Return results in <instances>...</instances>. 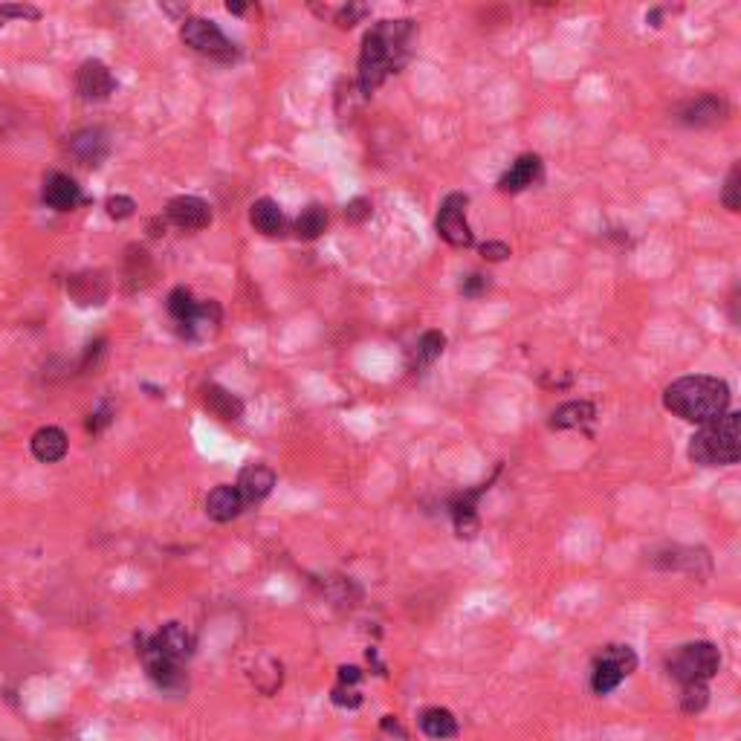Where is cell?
<instances>
[{"instance_id": "obj_1", "label": "cell", "mask_w": 741, "mask_h": 741, "mask_svg": "<svg viewBox=\"0 0 741 741\" xmlns=\"http://www.w3.org/2000/svg\"><path fill=\"white\" fill-rule=\"evenodd\" d=\"M417 35V24L403 21H380L362 38V53H359V90L371 96L380 84L406 67L412 58V44Z\"/></svg>"}, {"instance_id": "obj_2", "label": "cell", "mask_w": 741, "mask_h": 741, "mask_svg": "<svg viewBox=\"0 0 741 741\" xmlns=\"http://www.w3.org/2000/svg\"><path fill=\"white\" fill-rule=\"evenodd\" d=\"M663 406L666 412H672L687 423L707 426L718 417H724L730 409V385L707 374L681 377L663 391Z\"/></svg>"}, {"instance_id": "obj_3", "label": "cell", "mask_w": 741, "mask_h": 741, "mask_svg": "<svg viewBox=\"0 0 741 741\" xmlns=\"http://www.w3.org/2000/svg\"><path fill=\"white\" fill-rule=\"evenodd\" d=\"M741 414L727 412L689 440V461L698 467H733L741 458Z\"/></svg>"}, {"instance_id": "obj_4", "label": "cell", "mask_w": 741, "mask_h": 741, "mask_svg": "<svg viewBox=\"0 0 741 741\" xmlns=\"http://www.w3.org/2000/svg\"><path fill=\"white\" fill-rule=\"evenodd\" d=\"M669 675L684 687V684H707L721 669V655L713 643H687L681 646L672 658L666 660Z\"/></svg>"}, {"instance_id": "obj_5", "label": "cell", "mask_w": 741, "mask_h": 741, "mask_svg": "<svg viewBox=\"0 0 741 741\" xmlns=\"http://www.w3.org/2000/svg\"><path fill=\"white\" fill-rule=\"evenodd\" d=\"M634 669H637V655H634L632 646H623V643L605 646L603 652L594 658V666H591V689H594V695L614 692L632 675Z\"/></svg>"}, {"instance_id": "obj_6", "label": "cell", "mask_w": 741, "mask_h": 741, "mask_svg": "<svg viewBox=\"0 0 741 741\" xmlns=\"http://www.w3.org/2000/svg\"><path fill=\"white\" fill-rule=\"evenodd\" d=\"M139 646V658H142V666L151 678V684L160 689V692H168V695H180L183 689L189 687V675L183 669V663L171 660L168 655H163L148 634H142L137 640Z\"/></svg>"}, {"instance_id": "obj_7", "label": "cell", "mask_w": 741, "mask_h": 741, "mask_svg": "<svg viewBox=\"0 0 741 741\" xmlns=\"http://www.w3.org/2000/svg\"><path fill=\"white\" fill-rule=\"evenodd\" d=\"M180 38L186 47H192L194 53L209 55L215 61H232L238 55L235 44L220 32L218 24L206 21V18H186L180 27Z\"/></svg>"}, {"instance_id": "obj_8", "label": "cell", "mask_w": 741, "mask_h": 741, "mask_svg": "<svg viewBox=\"0 0 741 741\" xmlns=\"http://www.w3.org/2000/svg\"><path fill=\"white\" fill-rule=\"evenodd\" d=\"M467 206L469 197L461 192H452L443 197L438 212V235L455 249H467L472 247V229H469L467 220Z\"/></svg>"}, {"instance_id": "obj_9", "label": "cell", "mask_w": 741, "mask_h": 741, "mask_svg": "<svg viewBox=\"0 0 741 741\" xmlns=\"http://www.w3.org/2000/svg\"><path fill=\"white\" fill-rule=\"evenodd\" d=\"M495 478H498V469H495V475L490 481L478 484L475 490H464V493L449 498V516H452L455 533H458L461 539H475V536H478V501H481V495L493 487Z\"/></svg>"}, {"instance_id": "obj_10", "label": "cell", "mask_w": 741, "mask_h": 741, "mask_svg": "<svg viewBox=\"0 0 741 741\" xmlns=\"http://www.w3.org/2000/svg\"><path fill=\"white\" fill-rule=\"evenodd\" d=\"M165 218L171 220L174 226H180V229H206L209 223H212V209H209V203L206 200H200V197H192V194H180V197H174L168 206H165Z\"/></svg>"}, {"instance_id": "obj_11", "label": "cell", "mask_w": 741, "mask_h": 741, "mask_svg": "<svg viewBox=\"0 0 741 741\" xmlns=\"http://www.w3.org/2000/svg\"><path fill=\"white\" fill-rule=\"evenodd\" d=\"M76 87H79L82 99H87V102H105L110 93L116 90V79H113V73H110L102 61L87 58L82 67H79Z\"/></svg>"}, {"instance_id": "obj_12", "label": "cell", "mask_w": 741, "mask_h": 741, "mask_svg": "<svg viewBox=\"0 0 741 741\" xmlns=\"http://www.w3.org/2000/svg\"><path fill=\"white\" fill-rule=\"evenodd\" d=\"M727 113H730L727 102L721 96L707 93V96H698V99H692V102H687L684 108L678 110V122H684L689 128H707V125L724 122Z\"/></svg>"}, {"instance_id": "obj_13", "label": "cell", "mask_w": 741, "mask_h": 741, "mask_svg": "<svg viewBox=\"0 0 741 741\" xmlns=\"http://www.w3.org/2000/svg\"><path fill=\"white\" fill-rule=\"evenodd\" d=\"M275 487V472L264 464H249V467L241 469L238 475V484L235 490L244 498V507H252V504H261L267 495L273 493Z\"/></svg>"}, {"instance_id": "obj_14", "label": "cell", "mask_w": 741, "mask_h": 741, "mask_svg": "<svg viewBox=\"0 0 741 741\" xmlns=\"http://www.w3.org/2000/svg\"><path fill=\"white\" fill-rule=\"evenodd\" d=\"M539 177H542V157H539V154H522L516 163L501 174L498 192L519 194L524 192V189H530Z\"/></svg>"}, {"instance_id": "obj_15", "label": "cell", "mask_w": 741, "mask_h": 741, "mask_svg": "<svg viewBox=\"0 0 741 741\" xmlns=\"http://www.w3.org/2000/svg\"><path fill=\"white\" fill-rule=\"evenodd\" d=\"M44 203L55 209V212H70L82 203V189L70 174L53 171L44 180Z\"/></svg>"}, {"instance_id": "obj_16", "label": "cell", "mask_w": 741, "mask_h": 741, "mask_svg": "<svg viewBox=\"0 0 741 741\" xmlns=\"http://www.w3.org/2000/svg\"><path fill=\"white\" fill-rule=\"evenodd\" d=\"M151 643L177 663H186L194 655V637L180 623H165L157 634H151Z\"/></svg>"}, {"instance_id": "obj_17", "label": "cell", "mask_w": 741, "mask_h": 741, "mask_svg": "<svg viewBox=\"0 0 741 741\" xmlns=\"http://www.w3.org/2000/svg\"><path fill=\"white\" fill-rule=\"evenodd\" d=\"M247 507H244V498L241 493L232 487V484H220L215 487L212 493L206 495V516L212 519V522H232V519H238L241 513H244Z\"/></svg>"}, {"instance_id": "obj_18", "label": "cell", "mask_w": 741, "mask_h": 741, "mask_svg": "<svg viewBox=\"0 0 741 741\" xmlns=\"http://www.w3.org/2000/svg\"><path fill=\"white\" fill-rule=\"evenodd\" d=\"M29 446H32V455L41 461V464H58L64 455H67V435H64V429H58V426H41L32 440H29Z\"/></svg>"}, {"instance_id": "obj_19", "label": "cell", "mask_w": 741, "mask_h": 741, "mask_svg": "<svg viewBox=\"0 0 741 741\" xmlns=\"http://www.w3.org/2000/svg\"><path fill=\"white\" fill-rule=\"evenodd\" d=\"M203 406L220 420H241V414H244L241 397L218 383L203 385Z\"/></svg>"}, {"instance_id": "obj_20", "label": "cell", "mask_w": 741, "mask_h": 741, "mask_svg": "<svg viewBox=\"0 0 741 741\" xmlns=\"http://www.w3.org/2000/svg\"><path fill=\"white\" fill-rule=\"evenodd\" d=\"M70 151L84 165H99L108 157V137L102 131H96V128H87V131H79L76 137L70 139Z\"/></svg>"}, {"instance_id": "obj_21", "label": "cell", "mask_w": 741, "mask_h": 741, "mask_svg": "<svg viewBox=\"0 0 741 741\" xmlns=\"http://www.w3.org/2000/svg\"><path fill=\"white\" fill-rule=\"evenodd\" d=\"M594 417H597L594 403H588V400H571V403H562L556 412L550 414V429H559V432H565V429H582Z\"/></svg>"}, {"instance_id": "obj_22", "label": "cell", "mask_w": 741, "mask_h": 741, "mask_svg": "<svg viewBox=\"0 0 741 741\" xmlns=\"http://www.w3.org/2000/svg\"><path fill=\"white\" fill-rule=\"evenodd\" d=\"M249 220H252V226H255L261 235H267V238H275V235L284 232V212H281V206L275 203L273 197L255 200L252 209H249Z\"/></svg>"}, {"instance_id": "obj_23", "label": "cell", "mask_w": 741, "mask_h": 741, "mask_svg": "<svg viewBox=\"0 0 741 741\" xmlns=\"http://www.w3.org/2000/svg\"><path fill=\"white\" fill-rule=\"evenodd\" d=\"M420 730L435 741L455 739V736L461 733L458 718L449 713V710H443V707H429V710H423V713H420Z\"/></svg>"}, {"instance_id": "obj_24", "label": "cell", "mask_w": 741, "mask_h": 741, "mask_svg": "<svg viewBox=\"0 0 741 741\" xmlns=\"http://www.w3.org/2000/svg\"><path fill=\"white\" fill-rule=\"evenodd\" d=\"M220 328V307L218 302H203L197 304V310H194V316L186 322V325H180L183 330V336L186 339H192V342H200V339H206V336H212L215 330Z\"/></svg>"}, {"instance_id": "obj_25", "label": "cell", "mask_w": 741, "mask_h": 741, "mask_svg": "<svg viewBox=\"0 0 741 741\" xmlns=\"http://www.w3.org/2000/svg\"><path fill=\"white\" fill-rule=\"evenodd\" d=\"M443 348H446V336H443L440 330H426V333L417 339V345H414V359H412L414 371L429 368L435 359H440Z\"/></svg>"}, {"instance_id": "obj_26", "label": "cell", "mask_w": 741, "mask_h": 741, "mask_svg": "<svg viewBox=\"0 0 741 741\" xmlns=\"http://www.w3.org/2000/svg\"><path fill=\"white\" fill-rule=\"evenodd\" d=\"M325 229H328V212H325V206H319V203H310L307 209H302V215L296 218V235H299L302 241H316V238H322Z\"/></svg>"}, {"instance_id": "obj_27", "label": "cell", "mask_w": 741, "mask_h": 741, "mask_svg": "<svg viewBox=\"0 0 741 741\" xmlns=\"http://www.w3.org/2000/svg\"><path fill=\"white\" fill-rule=\"evenodd\" d=\"M197 304L200 302H194L189 287H174V290L168 293V313H171V319H174L177 325H186V322L192 319Z\"/></svg>"}, {"instance_id": "obj_28", "label": "cell", "mask_w": 741, "mask_h": 741, "mask_svg": "<svg viewBox=\"0 0 741 741\" xmlns=\"http://www.w3.org/2000/svg\"><path fill=\"white\" fill-rule=\"evenodd\" d=\"M710 704V687L707 684H684L681 692V710L687 715H698Z\"/></svg>"}, {"instance_id": "obj_29", "label": "cell", "mask_w": 741, "mask_h": 741, "mask_svg": "<svg viewBox=\"0 0 741 741\" xmlns=\"http://www.w3.org/2000/svg\"><path fill=\"white\" fill-rule=\"evenodd\" d=\"M741 183V168L739 165H733L730 168V174H727V183H724V192H721V203L730 209V212H739L741 206V197H739V186Z\"/></svg>"}, {"instance_id": "obj_30", "label": "cell", "mask_w": 741, "mask_h": 741, "mask_svg": "<svg viewBox=\"0 0 741 741\" xmlns=\"http://www.w3.org/2000/svg\"><path fill=\"white\" fill-rule=\"evenodd\" d=\"M368 6H362V3H348V6H342L339 12H336V24L339 29H351L357 27L359 21H365L368 18Z\"/></svg>"}, {"instance_id": "obj_31", "label": "cell", "mask_w": 741, "mask_h": 741, "mask_svg": "<svg viewBox=\"0 0 741 741\" xmlns=\"http://www.w3.org/2000/svg\"><path fill=\"white\" fill-rule=\"evenodd\" d=\"M105 209H108V215L113 220H128L137 212V203L131 197H125V194H116V197H110L108 203H105Z\"/></svg>"}, {"instance_id": "obj_32", "label": "cell", "mask_w": 741, "mask_h": 741, "mask_svg": "<svg viewBox=\"0 0 741 741\" xmlns=\"http://www.w3.org/2000/svg\"><path fill=\"white\" fill-rule=\"evenodd\" d=\"M461 296H467V299H478V296H484L487 290H490V281H487V275L481 273H469L464 281H461Z\"/></svg>"}, {"instance_id": "obj_33", "label": "cell", "mask_w": 741, "mask_h": 741, "mask_svg": "<svg viewBox=\"0 0 741 741\" xmlns=\"http://www.w3.org/2000/svg\"><path fill=\"white\" fill-rule=\"evenodd\" d=\"M330 701L336 704V707H348V710H357L359 704H362V695H359L354 687H339L333 689V695H330Z\"/></svg>"}, {"instance_id": "obj_34", "label": "cell", "mask_w": 741, "mask_h": 741, "mask_svg": "<svg viewBox=\"0 0 741 741\" xmlns=\"http://www.w3.org/2000/svg\"><path fill=\"white\" fill-rule=\"evenodd\" d=\"M345 218L351 220V223H365V220L371 218V200H365V197L351 200V203L345 206Z\"/></svg>"}, {"instance_id": "obj_35", "label": "cell", "mask_w": 741, "mask_h": 741, "mask_svg": "<svg viewBox=\"0 0 741 741\" xmlns=\"http://www.w3.org/2000/svg\"><path fill=\"white\" fill-rule=\"evenodd\" d=\"M0 15L3 18H27V21H38V9L35 6H9V3H0Z\"/></svg>"}, {"instance_id": "obj_36", "label": "cell", "mask_w": 741, "mask_h": 741, "mask_svg": "<svg viewBox=\"0 0 741 741\" xmlns=\"http://www.w3.org/2000/svg\"><path fill=\"white\" fill-rule=\"evenodd\" d=\"M110 420H113V417H110V403H105V406H102L99 412L90 414V420H87V432L99 435V432H102L105 426H110Z\"/></svg>"}, {"instance_id": "obj_37", "label": "cell", "mask_w": 741, "mask_h": 741, "mask_svg": "<svg viewBox=\"0 0 741 741\" xmlns=\"http://www.w3.org/2000/svg\"><path fill=\"white\" fill-rule=\"evenodd\" d=\"M481 255L487 261H504V258H510V247L504 241H487V244H481Z\"/></svg>"}, {"instance_id": "obj_38", "label": "cell", "mask_w": 741, "mask_h": 741, "mask_svg": "<svg viewBox=\"0 0 741 741\" xmlns=\"http://www.w3.org/2000/svg\"><path fill=\"white\" fill-rule=\"evenodd\" d=\"M359 681H362V672H359L357 666H342L339 669V684L342 687H357Z\"/></svg>"}, {"instance_id": "obj_39", "label": "cell", "mask_w": 741, "mask_h": 741, "mask_svg": "<svg viewBox=\"0 0 741 741\" xmlns=\"http://www.w3.org/2000/svg\"><path fill=\"white\" fill-rule=\"evenodd\" d=\"M383 730H388V733H397L400 739H406V730H403L397 721H391V715H385L383 718Z\"/></svg>"}, {"instance_id": "obj_40", "label": "cell", "mask_w": 741, "mask_h": 741, "mask_svg": "<svg viewBox=\"0 0 741 741\" xmlns=\"http://www.w3.org/2000/svg\"><path fill=\"white\" fill-rule=\"evenodd\" d=\"M660 15H663V12H660V9H652V12H649V15H646V24H652V27L658 29V27H660Z\"/></svg>"}, {"instance_id": "obj_41", "label": "cell", "mask_w": 741, "mask_h": 741, "mask_svg": "<svg viewBox=\"0 0 741 741\" xmlns=\"http://www.w3.org/2000/svg\"><path fill=\"white\" fill-rule=\"evenodd\" d=\"M226 9H229L232 15H244V12H247V6H244V3H232V0L226 3Z\"/></svg>"}, {"instance_id": "obj_42", "label": "cell", "mask_w": 741, "mask_h": 741, "mask_svg": "<svg viewBox=\"0 0 741 741\" xmlns=\"http://www.w3.org/2000/svg\"><path fill=\"white\" fill-rule=\"evenodd\" d=\"M0 27H3V15H0Z\"/></svg>"}]
</instances>
